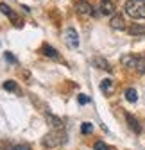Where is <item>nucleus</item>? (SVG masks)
I'll list each match as a JSON object with an SVG mask.
<instances>
[{"mask_svg":"<svg viewBox=\"0 0 145 150\" xmlns=\"http://www.w3.org/2000/svg\"><path fill=\"white\" fill-rule=\"evenodd\" d=\"M100 89H102V93H106V95H111V93L115 91V82L111 79H104L100 82Z\"/></svg>","mask_w":145,"mask_h":150,"instance_id":"9","label":"nucleus"},{"mask_svg":"<svg viewBox=\"0 0 145 150\" xmlns=\"http://www.w3.org/2000/svg\"><path fill=\"white\" fill-rule=\"evenodd\" d=\"M93 63H95V64H97V66H99L100 70H107V71H109V70H111V66H109V63H107L106 59H102V57H95V59H93Z\"/></svg>","mask_w":145,"mask_h":150,"instance_id":"14","label":"nucleus"},{"mask_svg":"<svg viewBox=\"0 0 145 150\" xmlns=\"http://www.w3.org/2000/svg\"><path fill=\"white\" fill-rule=\"evenodd\" d=\"M4 89H7V91H16L18 86H16L14 81H6V82H4Z\"/></svg>","mask_w":145,"mask_h":150,"instance_id":"16","label":"nucleus"},{"mask_svg":"<svg viewBox=\"0 0 145 150\" xmlns=\"http://www.w3.org/2000/svg\"><path fill=\"white\" fill-rule=\"evenodd\" d=\"M65 40H66L68 47H72V48H77V47H79V36H77V30H75V29H72V27L66 29Z\"/></svg>","mask_w":145,"mask_h":150,"instance_id":"5","label":"nucleus"},{"mask_svg":"<svg viewBox=\"0 0 145 150\" xmlns=\"http://www.w3.org/2000/svg\"><path fill=\"white\" fill-rule=\"evenodd\" d=\"M125 120H127V123H129V127H131V130H133V132H140V130H141V127H140V122L133 116V115H129V112H127V115H125Z\"/></svg>","mask_w":145,"mask_h":150,"instance_id":"10","label":"nucleus"},{"mask_svg":"<svg viewBox=\"0 0 145 150\" xmlns=\"http://www.w3.org/2000/svg\"><path fill=\"white\" fill-rule=\"evenodd\" d=\"M43 54L48 55V57H54V59H58V57H59V55H58V50H56V48H52V47H48V45L43 47Z\"/></svg>","mask_w":145,"mask_h":150,"instance_id":"15","label":"nucleus"},{"mask_svg":"<svg viewBox=\"0 0 145 150\" xmlns=\"http://www.w3.org/2000/svg\"><path fill=\"white\" fill-rule=\"evenodd\" d=\"M6 59H7V61H11V63H16V59L13 57V55H11L9 52H6Z\"/></svg>","mask_w":145,"mask_h":150,"instance_id":"21","label":"nucleus"},{"mask_svg":"<svg viewBox=\"0 0 145 150\" xmlns=\"http://www.w3.org/2000/svg\"><path fill=\"white\" fill-rule=\"evenodd\" d=\"M125 100L127 102H131V104H134L136 100H138V93H136V89H133V88H129V89H125Z\"/></svg>","mask_w":145,"mask_h":150,"instance_id":"12","label":"nucleus"},{"mask_svg":"<svg viewBox=\"0 0 145 150\" xmlns=\"http://www.w3.org/2000/svg\"><path fill=\"white\" fill-rule=\"evenodd\" d=\"M75 11H77V14H79L81 18H90V16L95 14L93 6L90 4V2H86V0H79L77 6H75Z\"/></svg>","mask_w":145,"mask_h":150,"instance_id":"4","label":"nucleus"},{"mask_svg":"<svg viewBox=\"0 0 145 150\" xmlns=\"http://www.w3.org/2000/svg\"><path fill=\"white\" fill-rule=\"evenodd\" d=\"M47 122H48L54 129H63V122H61L58 116H54V115H47Z\"/></svg>","mask_w":145,"mask_h":150,"instance_id":"13","label":"nucleus"},{"mask_svg":"<svg viewBox=\"0 0 145 150\" xmlns=\"http://www.w3.org/2000/svg\"><path fill=\"white\" fill-rule=\"evenodd\" d=\"M93 130V125L92 123H82V127H81V132L82 134H90Z\"/></svg>","mask_w":145,"mask_h":150,"instance_id":"18","label":"nucleus"},{"mask_svg":"<svg viewBox=\"0 0 145 150\" xmlns=\"http://www.w3.org/2000/svg\"><path fill=\"white\" fill-rule=\"evenodd\" d=\"M93 148H95V150H113L111 146H107L104 141H97V143L93 145Z\"/></svg>","mask_w":145,"mask_h":150,"instance_id":"17","label":"nucleus"},{"mask_svg":"<svg viewBox=\"0 0 145 150\" xmlns=\"http://www.w3.org/2000/svg\"><path fill=\"white\" fill-rule=\"evenodd\" d=\"M90 102V98L88 97H84V95H79V104H88Z\"/></svg>","mask_w":145,"mask_h":150,"instance_id":"20","label":"nucleus"},{"mask_svg":"<svg viewBox=\"0 0 145 150\" xmlns=\"http://www.w3.org/2000/svg\"><path fill=\"white\" fill-rule=\"evenodd\" d=\"M0 11H2V13L6 14V16L9 18V20H11V22L16 25V27H20V25H22V20L16 16V13H14V11L9 7V6H6V4H0Z\"/></svg>","mask_w":145,"mask_h":150,"instance_id":"6","label":"nucleus"},{"mask_svg":"<svg viewBox=\"0 0 145 150\" xmlns=\"http://www.w3.org/2000/svg\"><path fill=\"white\" fill-rule=\"evenodd\" d=\"M127 30L133 36H145V25H141V23H133Z\"/></svg>","mask_w":145,"mask_h":150,"instance_id":"11","label":"nucleus"},{"mask_svg":"<svg viewBox=\"0 0 145 150\" xmlns=\"http://www.w3.org/2000/svg\"><path fill=\"white\" fill-rule=\"evenodd\" d=\"M109 25H111V29H115V30H125V20H124V16H122V14H113Z\"/></svg>","mask_w":145,"mask_h":150,"instance_id":"8","label":"nucleus"},{"mask_svg":"<svg viewBox=\"0 0 145 150\" xmlns=\"http://www.w3.org/2000/svg\"><path fill=\"white\" fill-rule=\"evenodd\" d=\"M13 150H31V146L29 145H16Z\"/></svg>","mask_w":145,"mask_h":150,"instance_id":"19","label":"nucleus"},{"mask_svg":"<svg viewBox=\"0 0 145 150\" xmlns=\"http://www.w3.org/2000/svg\"><path fill=\"white\" fill-rule=\"evenodd\" d=\"M65 141H66V134L61 132V129H56L54 132H48V134L43 138V146L54 148V146H58V145H63Z\"/></svg>","mask_w":145,"mask_h":150,"instance_id":"3","label":"nucleus"},{"mask_svg":"<svg viewBox=\"0 0 145 150\" xmlns=\"http://www.w3.org/2000/svg\"><path fill=\"white\" fill-rule=\"evenodd\" d=\"M122 64L129 70H134L140 75L145 73V57H141V55H124Z\"/></svg>","mask_w":145,"mask_h":150,"instance_id":"2","label":"nucleus"},{"mask_svg":"<svg viewBox=\"0 0 145 150\" xmlns=\"http://www.w3.org/2000/svg\"><path fill=\"white\" fill-rule=\"evenodd\" d=\"M124 9L125 14L134 20H145V0H127Z\"/></svg>","mask_w":145,"mask_h":150,"instance_id":"1","label":"nucleus"},{"mask_svg":"<svg viewBox=\"0 0 145 150\" xmlns=\"http://www.w3.org/2000/svg\"><path fill=\"white\" fill-rule=\"evenodd\" d=\"M115 11H117V6H115L113 0H102L100 2V13L104 16H113Z\"/></svg>","mask_w":145,"mask_h":150,"instance_id":"7","label":"nucleus"}]
</instances>
